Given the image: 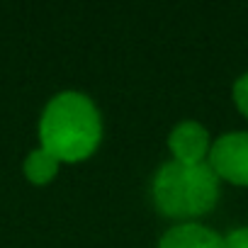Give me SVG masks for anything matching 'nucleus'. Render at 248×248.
I'll return each instance as SVG.
<instances>
[{"instance_id":"obj_1","label":"nucleus","mask_w":248,"mask_h":248,"mask_svg":"<svg viewBox=\"0 0 248 248\" xmlns=\"http://www.w3.org/2000/svg\"><path fill=\"white\" fill-rule=\"evenodd\" d=\"M102 114L78 90L54 95L39 117V141L59 163H83L102 144Z\"/></svg>"},{"instance_id":"obj_2","label":"nucleus","mask_w":248,"mask_h":248,"mask_svg":"<svg viewBox=\"0 0 248 248\" xmlns=\"http://www.w3.org/2000/svg\"><path fill=\"white\" fill-rule=\"evenodd\" d=\"M154 207L178 224L209 214L219 202V178L209 163H163L151 180Z\"/></svg>"},{"instance_id":"obj_3","label":"nucleus","mask_w":248,"mask_h":248,"mask_svg":"<svg viewBox=\"0 0 248 248\" xmlns=\"http://www.w3.org/2000/svg\"><path fill=\"white\" fill-rule=\"evenodd\" d=\"M207 163L219 183L248 187V132H226L217 137Z\"/></svg>"},{"instance_id":"obj_4","label":"nucleus","mask_w":248,"mask_h":248,"mask_svg":"<svg viewBox=\"0 0 248 248\" xmlns=\"http://www.w3.org/2000/svg\"><path fill=\"white\" fill-rule=\"evenodd\" d=\"M168 149L173 154V161L178 163H207L212 151V137L204 124L185 119L175 124L168 134Z\"/></svg>"},{"instance_id":"obj_5","label":"nucleus","mask_w":248,"mask_h":248,"mask_svg":"<svg viewBox=\"0 0 248 248\" xmlns=\"http://www.w3.org/2000/svg\"><path fill=\"white\" fill-rule=\"evenodd\" d=\"M158 248H224V236L200 221L175 224L161 236Z\"/></svg>"},{"instance_id":"obj_6","label":"nucleus","mask_w":248,"mask_h":248,"mask_svg":"<svg viewBox=\"0 0 248 248\" xmlns=\"http://www.w3.org/2000/svg\"><path fill=\"white\" fill-rule=\"evenodd\" d=\"M59 161L46 151V149H34L27 154L25 158V178L32 183V185H49L56 175H59Z\"/></svg>"},{"instance_id":"obj_7","label":"nucleus","mask_w":248,"mask_h":248,"mask_svg":"<svg viewBox=\"0 0 248 248\" xmlns=\"http://www.w3.org/2000/svg\"><path fill=\"white\" fill-rule=\"evenodd\" d=\"M231 95H233L236 109L248 119V71L236 78V83H233V88H231Z\"/></svg>"},{"instance_id":"obj_8","label":"nucleus","mask_w":248,"mask_h":248,"mask_svg":"<svg viewBox=\"0 0 248 248\" xmlns=\"http://www.w3.org/2000/svg\"><path fill=\"white\" fill-rule=\"evenodd\" d=\"M224 248H248V226H236L224 236Z\"/></svg>"}]
</instances>
